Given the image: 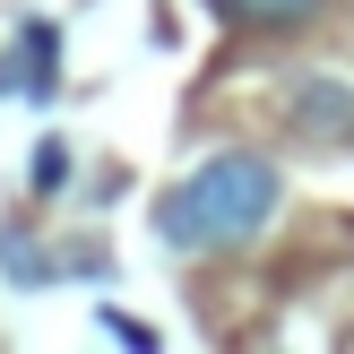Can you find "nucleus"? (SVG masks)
Returning a JSON list of instances; mask_svg holds the SVG:
<instances>
[{"label":"nucleus","instance_id":"obj_1","mask_svg":"<svg viewBox=\"0 0 354 354\" xmlns=\"http://www.w3.org/2000/svg\"><path fill=\"white\" fill-rule=\"evenodd\" d=\"M277 199H286V182H277L268 156H207L190 182H173L156 199V242H173V251H242L277 216Z\"/></svg>","mask_w":354,"mask_h":354},{"label":"nucleus","instance_id":"obj_2","mask_svg":"<svg viewBox=\"0 0 354 354\" xmlns=\"http://www.w3.org/2000/svg\"><path fill=\"white\" fill-rule=\"evenodd\" d=\"M52 78H61V26H26L17 52H0V95H9V86L52 95Z\"/></svg>","mask_w":354,"mask_h":354},{"label":"nucleus","instance_id":"obj_3","mask_svg":"<svg viewBox=\"0 0 354 354\" xmlns=\"http://www.w3.org/2000/svg\"><path fill=\"white\" fill-rule=\"evenodd\" d=\"M294 95H303V113H294V121H303L311 138H354V86H320V78H303Z\"/></svg>","mask_w":354,"mask_h":354},{"label":"nucleus","instance_id":"obj_4","mask_svg":"<svg viewBox=\"0 0 354 354\" xmlns=\"http://www.w3.org/2000/svg\"><path fill=\"white\" fill-rule=\"evenodd\" d=\"M0 277H9V286H52V277H61V259H44L26 225H9V234H0Z\"/></svg>","mask_w":354,"mask_h":354},{"label":"nucleus","instance_id":"obj_5","mask_svg":"<svg viewBox=\"0 0 354 354\" xmlns=\"http://www.w3.org/2000/svg\"><path fill=\"white\" fill-rule=\"evenodd\" d=\"M225 17H251V26H303V17H320V0H216Z\"/></svg>","mask_w":354,"mask_h":354},{"label":"nucleus","instance_id":"obj_6","mask_svg":"<svg viewBox=\"0 0 354 354\" xmlns=\"http://www.w3.org/2000/svg\"><path fill=\"white\" fill-rule=\"evenodd\" d=\"M35 190H69V147L61 138H44V147H35V173H26Z\"/></svg>","mask_w":354,"mask_h":354},{"label":"nucleus","instance_id":"obj_7","mask_svg":"<svg viewBox=\"0 0 354 354\" xmlns=\"http://www.w3.org/2000/svg\"><path fill=\"white\" fill-rule=\"evenodd\" d=\"M104 337H121V346H156L147 328H138V320H121V311H104Z\"/></svg>","mask_w":354,"mask_h":354}]
</instances>
